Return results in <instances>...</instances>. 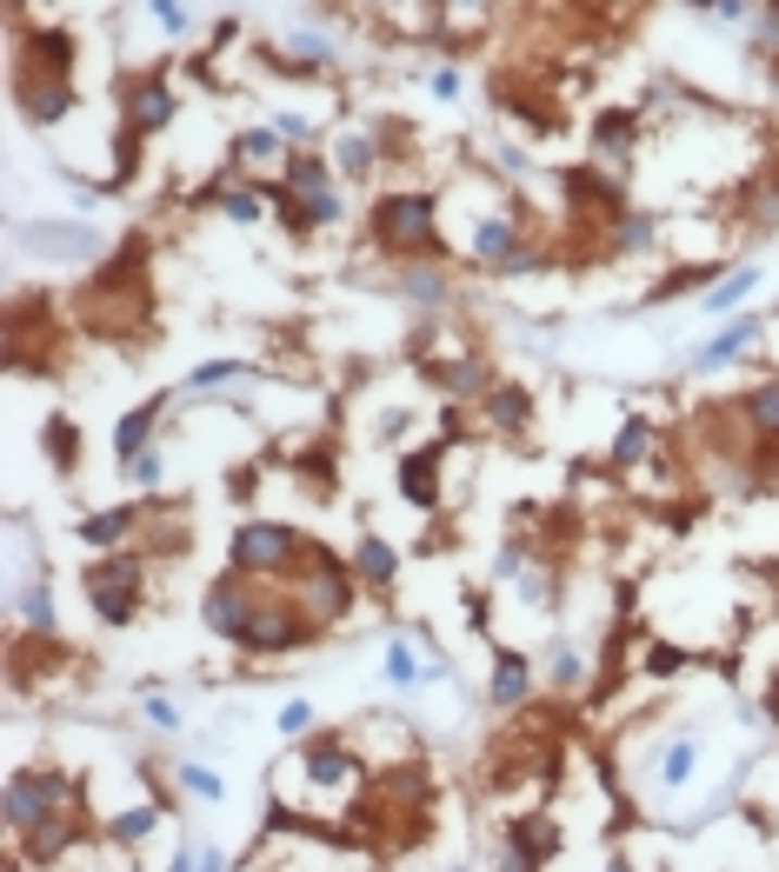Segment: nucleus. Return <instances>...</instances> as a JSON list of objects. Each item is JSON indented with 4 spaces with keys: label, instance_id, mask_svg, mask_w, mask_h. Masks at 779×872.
Instances as JSON below:
<instances>
[{
    "label": "nucleus",
    "instance_id": "2",
    "mask_svg": "<svg viewBox=\"0 0 779 872\" xmlns=\"http://www.w3.org/2000/svg\"><path fill=\"white\" fill-rule=\"evenodd\" d=\"M134 580H140V566L134 560H108V566H93V580H87V593H93V607H100V620H134Z\"/></svg>",
    "mask_w": 779,
    "mask_h": 872
},
{
    "label": "nucleus",
    "instance_id": "24",
    "mask_svg": "<svg viewBox=\"0 0 779 872\" xmlns=\"http://www.w3.org/2000/svg\"><path fill=\"white\" fill-rule=\"evenodd\" d=\"M440 387H447V394H480V387H487V373L460 360V366H440Z\"/></svg>",
    "mask_w": 779,
    "mask_h": 872
},
{
    "label": "nucleus",
    "instance_id": "14",
    "mask_svg": "<svg viewBox=\"0 0 779 872\" xmlns=\"http://www.w3.org/2000/svg\"><path fill=\"white\" fill-rule=\"evenodd\" d=\"M153 413H161V400H153V407H134V413L121 420V433H114V447H121L127 460H134V453L147 447V433H153Z\"/></svg>",
    "mask_w": 779,
    "mask_h": 872
},
{
    "label": "nucleus",
    "instance_id": "32",
    "mask_svg": "<svg viewBox=\"0 0 779 872\" xmlns=\"http://www.w3.org/2000/svg\"><path fill=\"white\" fill-rule=\"evenodd\" d=\"M387 680H400V686H413V652H406L400 639L387 646Z\"/></svg>",
    "mask_w": 779,
    "mask_h": 872
},
{
    "label": "nucleus",
    "instance_id": "44",
    "mask_svg": "<svg viewBox=\"0 0 779 872\" xmlns=\"http://www.w3.org/2000/svg\"><path fill=\"white\" fill-rule=\"evenodd\" d=\"M759 53H779V8H772L766 27H759Z\"/></svg>",
    "mask_w": 779,
    "mask_h": 872
},
{
    "label": "nucleus",
    "instance_id": "23",
    "mask_svg": "<svg viewBox=\"0 0 779 872\" xmlns=\"http://www.w3.org/2000/svg\"><path fill=\"white\" fill-rule=\"evenodd\" d=\"M506 247H513V227H506V221H487V227L474 234V253H480V260H500Z\"/></svg>",
    "mask_w": 779,
    "mask_h": 872
},
{
    "label": "nucleus",
    "instance_id": "21",
    "mask_svg": "<svg viewBox=\"0 0 779 872\" xmlns=\"http://www.w3.org/2000/svg\"><path fill=\"white\" fill-rule=\"evenodd\" d=\"M746 413H753L759 433H772V440H779V387H759V394L746 400Z\"/></svg>",
    "mask_w": 779,
    "mask_h": 872
},
{
    "label": "nucleus",
    "instance_id": "45",
    "mask_svg": "<svg viewBox=\"0 0 779 872\" xmlns=\"http://www.w3.org/2000/svg\"><path fill=\"white\" fill-rule=\"evenodd\" d=\"M147 720H153V726H174V706H167V699H153V693H147Z\"/></svg>",
    "mask_w": 779,
    "mask_h": 872
},
{
    "label": "nucleus",
    "instance_id": "18",
    "mask_svg": "<svg viewBox=\"0 0 779 872\" xmlns=\"http://www.w3.org/2000/svg\"><path fill=\"white\" fill-rule=\"evenodd\" d=\"M27 47H34V61H40V67H54V74H67V53H74V40H67V34H34Z\"/></svg>",
    "mask_w": 779,
    "mask_h": 872
},
{
    "label": "nucleus",
    "instance_id": "30",
    "mask_svg": "<svg viewBox=\"0 0 779 872\" xmlns=\"http://www.w3.org/2000/svg\"><path fill=\"white\" fill-rule=\"evenodd\" d=\"M340 167H347V174H367V167H374V147H367V140H340Z\"/></svg>",
    "mask_w": 779,
    "mask_h": 872
},
{
    "label": "nucleus",
    "instance_id": "22",
    "mask_svg": "<svg viewBox=\"0 0 779 872\" xmlns=\"http://www.w3.org/2000/svg\"><path fill=\"white\" fill-rule=\"evenodd\" d=\"M287 180H293V194H327V167H321L314 153H306V160H293V167H287Z\"/></svg>",
    "mask_w": 779,
    "mask_h": 872
},
{
    "label": "nucleus",
    "instance_id": "17",
    "mask_svg": "<svg viewBox=\"0 0 779 872\" xmlns=\"http://www.w3.org/2000/svg\"><path fill=\"white\" fill-rule=\"evenodd\" d=\"M646 440H653L646 420H627V426H619V440H613V466H633V460L646 453Z\"/></svg>",
    "mask_w": 779,
    "mask_h": 872
},
{
    "label": "nucleus",
    "instance_id": "28",
    "mask_svg": "<svg viewBox=\"0 0 779 872\" xmlns=\"http://www.w3.org/2000/svg\"><path fill=\"white\" fill-rule=\"evenodd\" d=\"M234 373H247V366H240V360H206V366L193 373V387H227Z\"/></svg>",
    "mask_w": 779,
    "mask_h": 872
},
{
    "label": "nucleus",
    "instance_id": "10",
    "mask_svg": "<svg viewBox=\"0 0 779 872\" xmlns=\"http://www.w3.org/2000/svg\"><path fill=\"white\" fill-rule=\"evenodd\" d=\"M21 100H27V114H34V121H61V114H67V100H74V94H67V80H47V87H34V80H21Z\"/></svg>",
    "mask_w": 779,
    "mask_h": 872
},
{
    "label": "nucleus",
    "instance_id": "9",
    "mask_svg": "<svg viewBox=\"0 0 779 872\" xmlns=\"http://www.w3.org/2000/svg\"><path fill=\"white\" fill-rule=\"evenodd\" d=\"M347 607V580L334 573V560H314V580H306V613L314 620H334Z\"/></svg>",
    "mask_w": 779,
    "mask_h": 872
},
{
    "label": "nucleus",
    "instance_id": "39",
    "mask_svg": "<svg viewBox=\"0 0 779 872\" xmlns=\"http://www.w3.org/2000/svg\"><path fill=\"white\" fill-rule=\"evenodd\" d=\"M227 213H234V221H260V200L253 194H227Z\"/></svg>",
    "mask_w": 779,
    "mask_h": 872
},
{
    "label": "nucleus",
    "instance_id": "27",
    "mask_svg": "<svg viewBox=\"0 0 779 872\" xmlns=\"http://www.w3.org/2000/svg\"><path fill=\"white\" fill-rule=\"evenodd\" d=\"M627 134H633V114H606V121H600V134H593V140H600V153H613V147H619V140H627Z\"/></svg>",
    "mask_w": 779,
    "mask_h": 872
},
{
    "label": "nucleus",
    "instance_id": "8",
    "mask_svg": "<svg viewBox=\"0 0 779 872\" xmlns=\"http://www.w3.org/2000/svg\"><path fill=\"white\" fill-rule=\"evenodd\" d=\"M127 121H134V134L167 127V121H174V94H167L161 80H140V87L127 94Z\"/></svg>",
    "mask_w": 779,
    "mask_h": 872
},
{
    "label": "nucleus",
    "instance_id": "31",
    "mask_svg": "<svg viewBox=\"0 0 779 872\" xmlns=\"http://www.w3.org/2000/svg\"><path fill=\"white\" fill-rule=\"evenodd\" d=\"M240 160H274V134L260 127V134H240V147H234Z\"/></svg>",
    "mask_w": 779,
    "mask_h": 872
},
{
    "label": "nucleus",
    "instance_id": "29",
    "mask_svg": "<svg viewBox=\"0 0 779 872\" xmlns=\"http://www.w3.org/2000/svg\"><path fill=\"white\" fill-rule=\"evenodd\" d=\"M153 826V806H134V812H121V820H114V839H140Z\"/></svg>",
    "mask_w": 779,
    "mask_h": 872
},
{
    "label": "nucleus",
    "instance_id": "41",
    "mask_svg": "<svg viewBox=\"0 0 779 872\" xmlns=\"http://www.w3.org/2000/svg\"><path fill=\"white\" fill-rule=\"evenodd\" d=\"M406 294H413V300H440V281H434V274H413Z\"/></svg>",
    "mask_w": 779,
    "mask_h": 872
},
{
    "label": "nucleus",
    "instance_id": "15",
    "mask_svg": "<svg viewBox=\"0 0 779 872\" xmlns=\"http://www.w3.org/2000/svg\"><path fill=\"white\" fill-rule=\"evenodd\" d=\"M753 334H759V320H733V326H726V334H719V340L700 353V366H719V360H733V353H740Z\"/></svg>",
    "mask_w": 779,
    "mask_h": 872
},
{
    "label": "nucleus",
    "instance_id": "11",
    "mask_svg": "<svg viewBox=\"0 0 779 872\" xmlns=\"http://www.w3.org/2000/svg\"><path fill=\"white\" fill-rule=\"evenodd\" d=\"M434 473H440V453L406 460V466H400V494H406V500H420V507H434V494H440V486H434Z\"/></svg>",
    "mask_w": 779,
    "mask_h": 872
},
{
    "label": "nucleus",
    "instance_id": "26",
    "mask_svg": "<svg viewBox=\"0 0 779 872\" xmlns=\"http://www.w3.org/2000/svg\"><path fill=\"white\" fill-rule=\"evenodd\" d=\"M47 453H54V466H74V426L67 420H47Z\"/></svg>",
    "mask_w": 779,
    "mask_h": 872
},
{
    "label": "nucleus",
    "instance_id": "13",
    "mask_svg": "<svg viewBox=\"0 0 779 872\" xmlns=\"http://www.w3.org/2000/svg\"><path fill=\"white\" fill-rule=\"evenodd\" d=\"M134 526V507H114V513H93V520H80V539H93V547H114V539Z\"/></svg>",
    "mask_w": 779,
    "mask_h": 872
},
{
    "label": "nucleus",
    "instance_id": "46",
    "mask_svg": "<svg viewBox=\"0 0 779 872\" xmlns=\"http://www.w3.org/2000/svg\"><path fill=\"white\" fill-rule=\"evenodd\" d=\"M293 53H300V61H327V40H306V34H300Z\"/></svg>",
    "mask_w": 779,
    "mask_h": 872
},
{
    "label": "nucleus",
    "instance_id": "1",
    "mask_svg": "<svg viewBox=\"0 0 779 872\" xmlns=\"http://www.w3.org/2000/svg\"><path fill=\"white\" fill-rule=\"evenodd\" d=\"M374 234H380L387 247H427V234H434V200H427V194H393V200L374 213Z\"/></svg>",
    "mask_w": 779,
    "mask_h": 872
},
{
    "label": "nucleus",
    "instance_id": "36",
    "mask_svg": "<svg viewBox=\"0 0 779 872\" xmlns=\"http://www.w3.org/2000/svg\"><path fill=\"white\" fill-rule=\"evenodd\" d=\"M161 479V453H134V486H153Z\"/></svg>",
    "mask_w": 779,
    "mask_h": 872
},
{
    "label": "nucleus",
    "instance_id": "16",
    "mask_svg": "<svg viewBox=\"0 0 779 872\" xmlns=\"http://www.w3.org/2000/svg\"><path fill=\"white\" fill-rule=\"evenodd\" d=\"M360 573H367L374 586H387V580H393V547H387V539H374V533L360 539Z\"/></svg>",
    "mask_w": 779,
    "mask_h": 872
},
{
    "label": "nucleus",
    "instance_id": "20",
    "mask_svg": "<svg viewBox=\"0 0 779 872\" xmlns=\"http://www.w3.org/2000/svg\"><path fill=\"white\" fill-rule=\"evenodd\" d=\"M487 413H493V426H519V420H527V394H519V387H500V394L487 400Z\"/></svg>",
    "mask_w": 779,
    "mask_h": 872
},
{
    "label": "nucleus",
    "instance_id": "33",
    "mask_svg": "<svg viewBox=\"0 0 779 872\" xmlns=\"http://www.w3.org/2000/svg\"><path fill=\"white\" fill-rule=\"evenodd\" d=\"M687 773H693V746H673L666 752V786H680Z\"/></svg>",
    "mask_w": 779,
    "mask_h": 872
},
{
    "label": "nucleus",
    "instance_id": "25",
    "mask_svg": "<svg viewBox=\"0 0 779 872\" xmlns=\"http://www.w3.org/2000/svg\"><path fill=\"white\" fill-rule=\"evenodd\" d=\"M753 287H759V274H753V266H740L733 281H719V287H713V307H733V300H746Z\"/></svg>",
    "mask_w": 779,
    "mask_h": 872
},
{
    "label": "nucleus",
    "instance_id": "42",
    "mask_svg": "<svg viewBox=\"0 0 779 872\" xmlns=\"http://www.w3.org/2000/svg\"><path fill=\"white\" fill-rule=\"evenodd\" d=\"M306 720H314V713H306V706L293 699V706H287V713H280V733H306Z\"/></svg>",
    "mask_w": 779,
    "mask_h": 872
},
{
    "label": "nucleus",
    "instance_id": "5",
    "mask_svg": "<svg viewBox=\"0 0 779 872\" xmlns=\"http://www.w3.org/2000/svg\"><path fill=\"white\" fill-rule=\"evenodd\" d=\"M300 633H306L300 613H287V607H253L240 646H253V652H287V646H300Z\"/></svg>",
    "mask_w": 779,
    "mask_h": 872
},
{
    "label": "nucleus",
    "instance_id": "3",
    "mask_svg": "<svg viewBox=\"0 0 779 872\" xmlns=\"http://www.w3.org/2000/svg\"><path fill=\"white\" fill-rule=\"evenodd\" d=\"M293 560V533L274 520H253L234 533V566H287Z\"/></svg>",
    "mask_w": 779,
    "mask_h": 872
},
{
    "label": "nucleus",
    "instance_id": "6",
    "mask_svg": "<svg viewBox=\"0 0 779 872\" xmlns=\"http://www.w3.org/2000/svg\"><path fill=\"white\" fill-rule=\"evenodd\" d=\"M247 586L240 580H221V586H206V626H214L221 639H240L247 633Z\"/></svg>",
    "mask_w": 779,
    "mask_h": 872
},
{
    "label": "nucleus",
    "instance_id": "35",
    "mask_svg": "<svg viewBox=\"0 0 779 872\" xmlns=\"http://www.w3.org/2000/svg\"><path fill=\"white\" fill-rule=\"evenodd\" d=\"M306 213H314V227L340 221V207H334V194H306Z\"/></svg>",
    "mask_w": 779,
    "mask_h": 872
},
{
    "label": "nucleus",
    "instance_id": "7",
    "mask_svg": "<svg viewBox=\"0 0 779 872\" xmlns=\"http://www.w3.org/2000/svg\"><path fill=\"white\" fill-rule=\"evenodd\" d=\"M21 247L54 253V260H93L100 253V234H87V227H27Z\"/></svg>",
    "mask_w": 779,
    "mask_h": 872
},
{
    "label": "nucleus",
    "instance_id": "34",
    "mask_svg": "<svg viewBox=\"0 0 779 872\" xmlns=\"http://www.w3.org/2000/svg\"><path fill=\"white\" fill-rule=\"evenodd\" d=\"M180 786H187V793H200V799H221V780H214V773H200V767H187V773H180Z\"/></svg>",
    "mask_w": 779,
    "mask_h": 872
},
{
    "label": "nucleus",
    "instance_id": "4",
    "mask_svg": "<svg viewBox=\"0 0 779 872\" xmlns=\"http://www.w3.org/2000/svg\"><path fill=\"white\" fill-rule=\"evenodd\" d=\"M54 806H61V786H54V780L21 773V780L8 786V826H14V833H34V826H40Z\"/></svg>",
    "mask_w": 779,
    "mask_h": 872
},
{
    "label": "nucleus",
    "instance_id": "12",
    "mask_svg": "<svg viewBox=\"0 0 779 872\" xmlns=\"http://www.w3.org/2000/svg\"><path fill=\"white\" fill-rule=\"evenodd\" d=\"M493 699H500V706L527 699V660H519V652H500V673H493Z\"/></svg>",
    "mask_w": 779,
    "mask_h": 872
},
{
    "label": "nucleus",
    "instance_id": "37",
    "mask_svg": "<svg viewBox=\"0 0 779 872\" xmlns=\"http://www.w3.org/2000/svg\"><path fill=\"white\" fill-rule=\"evenodd\" d=\"M27 620H34V626H54V599H47V593H27Z\"/></svg>",
    "mask_w": 779,
    "mask_h": 872
},
{
    "label": "nucleus",
    "instance_id": "19",
    "mask_svg": "<svg viewBox=\"0 0 779 872\" xmlns=\"http://www.w3.org/2000/svg\"><path fill=\"white\" fill-rule=\"evenodd\" d=\"M306 773H314L321 786H340V780L353 773V759H347V752H306Z\"/></svg>",
    "mask_w": 779,
    "mask_h": 872
},
{
    "label": "nucleus",
    "instance_id": "43",
    "mask_svg": "<svg viewBox=\"0 0 779 872\" xmlns=\"http://www.w3.org/2000/svg\"><path fill=\"white\" fill-rule=\"evenodd\" d=\"M153 14H161V21H167V27H174V34H180V27H187V14H180V0H153Z\"/></svg>",
    "mask_w": 779,
    "mask_h": 872
},
{
    "label": "nucleus",
    "instance_id": "38",
    "mask_svg": "<svg viewBox=\"0 0 779 872\" xmlns=\"http://www.w3.org/2000/svg\"><path fill=\"white\" fill-rule=\"evenodd\" d=\"M693 8H700V14H726V21H740V14H746V0H693Z\"/></svg>",
    "mask_w": 779,
    "mask_h": 872
},
{
    "label": "nucleus",
    "instance_id": "40",
    "mask_svg": "<svg viewBox=\"0 0 779 872\" xmlns=\"http://www.w3.org/2000/svg\"><path fill=\"white\" fill-rule=\"evenodd\" d=\"M646 240H653L646 221H619V247H646Z\"/></svg>",
    "mask_w": 779,
    "mask_h": 872
}]
</instances>
